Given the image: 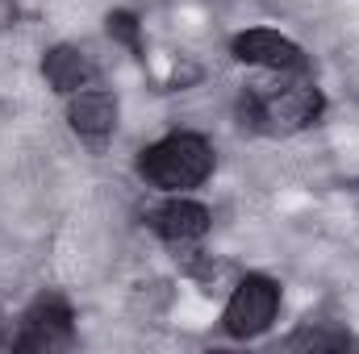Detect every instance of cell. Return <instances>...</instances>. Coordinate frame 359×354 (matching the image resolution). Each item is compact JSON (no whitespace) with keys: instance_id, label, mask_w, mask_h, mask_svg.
Masks as SVG:
<instances>
[{"instance_id":"cell-1","label":"cell","mask_w":359,"mask_h":354,"mask_svg":"<svg viewBox=\"0 0 359 354\" xmlns=\"http://www.w3.org/2000/svg\"><path fill=\"white\" fill-rule=\"evenodd\" d=\"M213 171V146L201 134H172L138 159V176L163 192H184L205 183Z\"/></svg>"},{"instance_id":"cell-2","label":"cell","mask_w":359,"mask_h":354,"mask_svg":"<svg viewBox=\"0 0 359 354\" xmlns=\"http://www.w3.org/2000/svg\"><path fill=\"white\" fill-rule=\"evenodd\" d=\"M276 309H280V288L264 275H247L234 288V296L222 313V325L230 338H259L276 321Z\"/></svg>"},{"instance_id":"cell-3","label":"cell","mask_w":359,"mask_h":354,"mask_svg":"<svg viewBox=\"0 0 359 354\" xmlns=\"http://www.w3.org/2000/svg\"><path fill=\"white\" fill-rule=\"evenodd\" d=\"M72 342V309L50 296V300H38L29 313H25V334L17 338L21 351H55V346H67Z\"/></svg>"},{"instance_id":"cell-4","label":"cell","mask_w":359,"mask_h":354,"mask_svg":"<svg viewBox=\"0 0 359 354\" xmlns=\"http://www.w3.org/2000/svg\"><path fill=\"white\" fill-rule=\"evenodd\" d=\"M151 225L163 242L172 246H192L209 234V208L196 200H168L163 208L151 213Z\"/></svg>"},{"instance_id":"cell-5","label":"cell","mask_w":359,"mask_h":354,"mask_svg":"<svg viewBox=\"0 0 359 354\" xmlns=\"http://www.w3.org/2000/svg\"><path fill=\"white\" fill-rule=\"evenodd\" d=\"M234 59L238 63H255V67H271V71L301 67L297 42H288L276 29H247V34H238L234 38Z\"/></svg>"},{"instance_id":"cell-6","label":"cell","mask_w":359,"mask_h":354,"mask_svg":"<svg viewBox=\"0 0 359 354\" xmlns=\"http://www.w3.org/2000/svg\"><path fill=\"white\" fill-rule=\"evenodd\" d=\"M67 121L80 138H104L117 125V100L109 92H76L67 104Z\"/></svg>"},{"instance_id":"cell-7","label":"cell","mask_w":359,"mask_h":354,"mask_svg":"<svg viewBox=\"0 0 359 354\" xmlns=\"http://www.w3.org/2000/svg\"><path fill=\"white\" fill-rule=\"evenodd\" d=\"M42 76H46V84L55 92H76L88 84L92 67H88V59H84V50H76V46H50L46 59H42Z\"/></svg>"},{"instance_id":"cell-8","label":"cell","mask_w":359,"mask_h":354,"mask_svg":"<svg viewBox=\"0 0 359 354\" xmlns=\"http://www.w3.org/2000/svg\"><path fill=\"white\" fill-rule=\"evenodd\" d=\"M104 29H109V38H113V42H121V46H130L134 55H142V38H138V17H134V13H126V8L109 13V17H104Z\"/></svg>"},{"instance_id":"cell-9","label":"cell","mask_w":359,"mask_h":354,"mask_svg":"<svg viewBox=\"0 0 359 354\" xmlns=\"http://www.w3.org/2000/svg\"><path fill=\"white\" fill-rule=\"evenodd\" d=\"M288 346H313V351H343V346H351V338L347 334H313V330H305V334H297Z\"/></svg>"},{"instance_id":"cell-10","label":"cell","mask_w":359,"mask_h":354,"mask_svg":"<svg viewBox=\"0 0 359 354\" xmlns=\"http://www.w3.org/2000/svg\"><path fill=\"white\" fill-rule=\"evenodd\" d=\"M13 17H17V4L13 0H0V25H8Z\"/></svg>"}]
</instances>
